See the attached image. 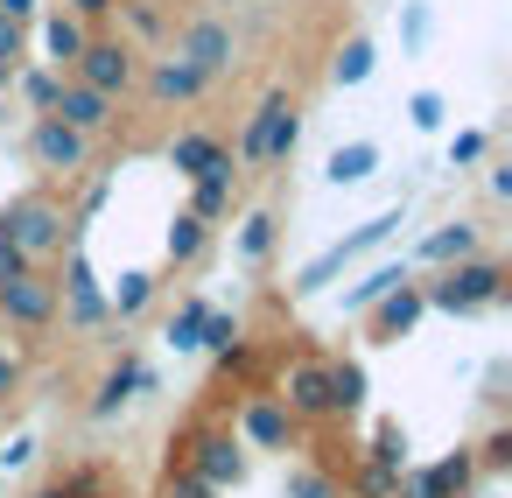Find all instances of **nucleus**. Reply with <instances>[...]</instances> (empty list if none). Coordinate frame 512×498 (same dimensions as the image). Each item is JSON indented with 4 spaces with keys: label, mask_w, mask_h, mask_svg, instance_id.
<instances>
[{
    "label": "nucleus",
    "mask_w": 512,
    "mask_h": 498,
    "mask_svg": "<svg viewBox=\"0 0 512 498\" xmlns=\"http://www.w3.org/2000/svg\"><path fill=\"white\" fill-rule=\"evenodd\" d=\"M358 407H365V365L330 358V414H358Z\"/></svg>",
    "instance_id": "obj_24"
},
{
    "label": "nucleus",
    "mask_w": 512,
    "mask_h": 498,
    "mask_svg": "<svg viewBox=\"0 0 512 498\" xmlns=\"http://www.w3.org/2000/svg\"><path fill=\"white\" fill-rule=\"evenodd\" d=\"M372 169H379V141H344V148L323 162V176H330L337 190H344V183H365Z\"/></svg>",
    "instance_id": "obj_23"
},
{
    "label": "nucleus",
    "mask_w": 512,
    "mask_h": 498,
    "mask_svg": "<svg viewBox=\"0 0 512 498\" xmlns=\"http://www.w3.org/2000/svg\"><path fill=\"white\" fill-rule=\"evenodd\" d=\"M400 281H414V267H407V260H386V267H372V274L344 295V309H372V302H379L386 288H400Z\"/></svg>",
    "instance_id": "obj_26"
},
{
    "label": "nucleus",
    "mask_w": 512,
    "mask_h": 498,
    "mask_svg": "<svg viewBox=\"0 0 512 498\" xmlns=\"http://www.w3.org/2000/svg\"><path fill=\"white\" fill-rule=\"evenodd\" d=\"M57 309H64L71 330H106L113 323V302H106V288H99V274H92L78 239L64 246V295H57Z\"/></svg>",
    "instance_id": "obj_5"
},
{
    "label": "nucleus",
    "mask_w": 512,
    "mask_h": 498,
    "mask_svg": "<svg viewBox=\"0 0 512 498\" xmlns=\"http://www.w3.org/2000/svg\"><path fill=\"white\" fill-rule=\"evenodd\" d=\"M106 302H113V323H127V316H141V309L155 302V274H120V288H113Z\"/></svg>",
    "instance_id": "obj_28"
},
{
    "label": "nucleus",
    "mask_w": 512,
    "mask_h": 498,
    "mask_svg": "<svg viewBox=\"0 0 512 498\" xmlns=\"http://www.w3.org/2000/svg\"><path fill=\"white\" fill-rule=\"evenodd\" d=\"M176 470L204 477L211 491H225V484H246V442H239L232 428H190V435L176 442Z\"/></svg>",
    "instance_id": "obj_4"
},
{
    "label": "nucleus",
    "mask_w": 512,
    "mask_h": 498,
    "mask_svg": "<svg viewBox=\"0 0 512 498\" xmlns=\"http://www.w3.org/2000/svg\"><path fill=\"white\" fill-rule=\"evenodd\" d=\"M274 400H281L295 421H323V414H330V358H295Z\"/></svg>",
    "instance_id": "obj_11"
},
{
    "label": "nucleus",
    "mask_w": 512,
    "mask_h": 498,
    "mask_svg": "<svg viewBox=\"0 0 512 498\" xmlns=\"http://www.w3.org/2000/svg\"><path fill=\"white\" fill-rule=\"evenodd\" d=\"M232 190H239V169H232V155H225L218 169H204V176L190 183V211H197L204 225H218V218L232 211Z\"/></svg>",
    "instance_id": "obj_21"
},
{
    "label": "nucleus",
    "mask_w": 512,
    "mask_h": 498,
    "mask_svg": "<svg viewBox=\"0 0 512 498\" xmlns=\"http://www.w3.org/2000/svg\"><path fill=\"white\" fill-rule=\"evenodd\" d=\"M71 78H78V85H92V92H106V99H120V92L134 85V50H127V43H113V36H92V43H85V57L71 64Z\"/></svg>",
    "instance_id": "obj_9"
},
{
    "label": "nucleus",
    "mask_w": 512,
    "mask_h": 498,
    "mask_svg": "<svg viewBox=\"0 0 512 498\" xmlns=\"http://www.w3.org/2000/svg\"><path fill=\"white\" fill-rule=\"evenodd\" d=\"M204 71L183 57V50H169V57H155V71H148V92L162 99V106H190V99H204Z\"/></svg>",
    "instance_id": "obj_16"
},
{
    "label": "nucleus",
    "mask_w": 512,
    "mask_h": 498,
    "mask_svg": "<svg viewBox=\"0 0 512 498\" xmlns=\"http://www.w3.org/2000/svg\"><path fill=\"white\" fill-rule=\"evenodd\" d=\"M148 386H155V372H148V365L127 351V358H120V365L99 379V393H92V421H113V414H120L134 393H148Z\"/></svg>",
    "instance_id": "obj_18"
},
{
    "label": "nucleus",
    "mask_w": 512,
    "mask_h": 498,
    "mask_svg": "<svg viewBox=\"0 0 512 498\" xmlns=\"http://www.w3.org/2000/svg\"><path fill=\"white\" fill-rule=\"evenodd\" d=\"M477 155H484V134H477V127H470V134H456V141H449V169H470V162H477Z\"/></svg>",
    "instance_id": "obj_36"
},
{
    "label": "nucleus",
    "mask_w": 512,
    "mask_h": 498,
    "mask_svg": "<svg viewBox=\"0 0 512 498\" xmlns=\"http://www.w3.org/2000/svg\"><path fill=\"white\" fill-rule=\"evenodd\" d=\"M15 386H22V351L0 344V393H15Z\"/></svg>",
    "instance_id": "obj_39"
},
{
    "label": "nucleus",
    "mask_w": 512,
    "mask_h": 498,
    "mask_svg": "<svg viewBox=\"0 0 512 498\" xmlns=\"http://www.w3.org/2000/svg\"><path fill=\"white\" fill-rule=\"evenodd\" d=\"M274 253V211H253L239 225V260H267Z\"/></svg>",
    "instance_id": "obj_30"
},
{
    "label": "nucleus",
    "mask_w": 512,
    "mask_h": 498,
    "mask_svg": "<svg viewBox=\"0 0 512 498\" xmlns=\"http://www.w3.org/2000/svg\"><path fill=\"white\" fill-rule=\"evenodd\" d=\"M162 498H218L204 477H190V470H169V484H162Z\"/></svg>",
    "instance_id": "obj_35"
},
{
    "label": "nucleus",
    "mask_w": 512,
    "mask_h": 498,
    "mask_svg": "<svg viewBox=\"0 0 512 498\" xmlns=\"http://www.w3.org/2000/svg\"><path fill=\"white\" fill-rule=\"evenodd\" d=\"M407 120H414L421 134H435V127H442V92H414V99H407Z\"/></svg>",
    "instance_id": "obj_34"
},
{
    "label": "nucleus",
    "mask_w": 512,
    "mask_h": 498,
    "mask_svg": "<svg viewBox=\"0 0 512 498\" xmlns=\"http://www.w3.org/2000/svg\"><path fill=\"white\" fill-rule=\"evenodd\" d=\"M421 302L442 309V316H477V309L505 302V267L498 260H456L435 281H421Z\"/></svg>",
    "instance_id": "obj_2"
},
{
    "label": "nucleus",
    "mask_w": 512,
    "mask_h": 498,
    "mask_svg": "<svg viewBox=\"0 0 512 498\" xmlns=\"http://www.w3.org/2000/svg\"><path fill=\"white\" fill-rule=\"evenodd\" d=\"M29 155H36V169H50V176H78V169L92 162V134L64 127L57 113H43L36 134H29Z\"/></svg>",
    "instance_id": "obj_8"
},
{
    "label": "nucleus",
    "mask_w": 512,
    "mask_h": 498,
    "mask_svg": "<svg viewBox=\"0 0 512 498\" xmlns=\"http://www.w3.org/2000/svg\"><path fill=\"white\" fill-rule=\"evenodd\" d=\"M15 85H22V99H29L36 113H50V106H57V92H64V71L36 64V71H15Z\"/></svg>",
    "instance_id": "obj_29"
},
{
    "label": "nucleus",
    "mask_w": 512,
    "mask_h": 498,
    "mask_svg": "<svg viewBox=\"0 0 512 498\" xmlns=\"http://www.w3.org/2000/svg\"><path fill=\"white\" fill-rule=\"evenodd\" d=\"M372 64H379V57H372V43H365V36H351V43L337 50V64H330V78H337V85L351 92V85H365V78H372Z\"/></svg>",
    "instance_id": "obj_27"
},
{
    "label": "nucleus",
    "mask_w": 512,
    "mask_h": 498,
    "mask_svg": "<svg viewBox=\"0 0 512 498\" xmlns=\"http://www.w3.org/2000/svg\"><path fill=\"white\" fill-rule=\"evenodd\" d=\"M365 316H372V337H379V344H400V337H414V323L428 316V302H421V281H400V288H386V295H379Z\"/></svg>",
    "instance_id": "obj_13"
},
{
    "label": "nucleus",
    "mask_w": 512,
    "mask_h": 498,
    "mask_svg": "<svg viewBox=\"0 0 512 498\" xmlns=\"http://www.w3.org/2000/svg\"><path fill=\"white\" fill-rule=\"evenodd\" d=\"M393 225H400V211H379V218H365L358 232H344L337 246H323V253H316V260H309V267L295 274V295H316V288H330V274H344V267H351L358 253H372V246H379V239H386Z\"/></svg>",
    "instance_id": "obj_6"
},
{
    "label": "nucleus",
    "mask_w": 512,
    "mask_h": 498,
    "mask_svg": "<svg viewBox=\"0 0 512 498\" xmlns=\"http://www.w3.org/2000/svg\"><path fill=\"white\" fill-rule=\"evenodd\" d=\"M246 449H295V414L274 400V393H253L239 407V428H232Z\"/></svg>",
    "instance_id": "obj_12"
},
{
    "label": "nucleus",
    "mask_w": 512,
    "mask_h": 498,
    "mask_svg": "<svg viewBox=\"0 0 512 498\" xmlns=\"http://www.w3.org/2000/svg\"><path fill=\"white\" fill-rule=\"evenodd\" d=\"M0 323H22V330L57 323V281H43L36 267L15 274V281H0Z\"/></svg>",
    "instance_id": "obj_10"
},
{
    "label": "nucleus",
    "mask_w": 512,
    "mask_h": 498,
    "mask_svg": "<svg viewBox=\"0 0 512 498\" xmlns=\"http://www.w3.org/2000/svg\"><path fill=\"white\" fill-rule=\"evenodd\" d=\"M29 456H36V442H29V435H15V442H8V449H0V470H22V463H29Z\"/></svg>",
    "instance_id": "obj_41"
},
{
    "label": "nucleus",
    "mask_w": 512,
    "mask_h": 498,
    "mask_svg": "<svg viewBox=\"0 0 512 498\" xmlns=\"http://www.w3.org/2000/svg\"><path fill=\"white\" fill-rule=\"evenodd\" d=\"M0 239L36 267V260H50V253L71 246V218H64V204L50 190H22V197L0 204Z\"/></svg>",
    "instance_id": "obj_1"
},
{
    "label": "nucleus",
    "mask_w": 512,
    "mask_h": 498,
    "mask_svg": "<svg viewBox=\"0 0 512 498\" xmlns=\"http://www.w3.org/2000/svg\"><path fill=\"white\" fill-rule=\"evenodd\" d=\"M176 50H183L204 78H225V71H232V29H225L218 15H197V22L183 29V43H176Z\"/></svg>",
    "instance_id": "obj_15"
},
{
    "label": "nucleus",
    "mask_w": 512,
    "mask_h": 498,
    "mask_svg": "<svg viewBox=\"0 0 512 498\" xmlns=\"http://www.w3.org/2000/svg\"><path fill=\"white\" fill-rule=\"evenodd\" d=\"M288 498H344V491H337L330 470H309L302 463V470H288Z\"/></svg>",
    "instance_id": "obj_32"
},
{
    "label": "nucleus",
    "mask_w": 512,
    "mask_h": 498,
    "mask_svg": "<svg viewBox=\"0 0 512 498\" xmlns=\"http://www.w3.org/2000/svg\"><path fill=\"white\" fill-rule=\"evenodd\" d=\"M218 162H225V141H218V134H176V141H169V169H176L183 183H197V176L218 169Z\"/></svg>",
    "instance_id": "obj_22"
},
{
    "label": "nucleus",
    "mask_w": 512,
    "mask_h": 498,
    "mask_svg": "<svg viewBox=\"0 0 512 498\" xmlns=\"http://www.w3.org/2000/svg\"><path fill=\"white\" fill-rule=\"evenodd\" d=\"M295 134H302V113L288 106V92H267V99L253 106L246 134H239V162H246V169H274V162L295 155Z\"/></svg>",
    "instance_id": "obj_3"
},
{
    "label": "nucleus",
    "mask_w": 512,
    "mask_h": 498,
    "mask_svg": "<svg viewBox=\"0 0 512 498\" xmlns=\"http://www.w3.org/2000/svg\"><path fill=\"white\" fill-rule=\"evenodd\" d=\"M484 463H491V470H505V463H512V428H498V435L484 442Z\"/></svg>",
    "instance_id": "obj_40"
},
{
    "label": "nucleus",
    "mask_w": 512,
    "mask_h": 498,
    "mask_svg": "<svg viewBox=\"0 0 512 498\" xmlns=\"http://www.w3.org/2000/svg\"><path fill=\"white\" fill-rule=\"evenodd\" d=\"M120 8V0H64V15H78V22H106Z\"/></svg>",
    "instance_id": "obj_38"
},
{
    "label": "nucleus",
    "mask_w": 512,
    "mask_h": 498,
    "mask_svg": "<svg viewBox=\"0 0 512 498\" xmlns=\"http://www.w3.org/2000/svg\"><path fill=\"white\" fill-rule=\"evenodd\" d=\"M470 484H477V456L470 449H449V456H435L421 470H400L393 477V498H470Z\"/></svg>",
    "instance_id": "obj_7"
},
{
    "label": "nucleus",
    "mask_w": 512,
    "mask_h": 498,
    "mask_svg": "<svg viewBox=\"0 0 512 498\" xmlns=\"http://www.w3.org/2000/svg\"><path fill=\"white\" fill-rule=\"evenodd\" d=\"M43 15V0H0V22H15V29H29Z\"/></svg>",
    "instance_id": "obj_37"
},
{
    "label": "nucleus",
    "mask_w": 512,
    "mask_h": 498,
    "mask_svg": "<svg viewBox=\"0 0 512 498\" xmlns=\"http://www.w3.org/2000/svg\"><path fill=\"white\" fill-rule=\"evenodd\" d=\"M15 274H29V260H22L8 239H0V281H15Z\"/></svg>",
    "instance_id": "obj_42"
},
{
    "label": "nucleus",
    "mask_w": 512,
    "mask_h": 498,
    "mask_svg": "<svg viewBox=\"0 0 512 498\" xmlns=\"http://www.w3.org/2000/svg\"><path fill=\"white\" fill-rule=\"evenodd\" d=\"M85 43H92V22H78V15H64V8L43 22V64H50V71H71V64L85 57Z\"/></svg>",
    "instance_id": "obj_19"
},
{
    "label": "nucleus",
    "mask_w": 512,
    "mask_h": 498,
    "mask_svg": "<svg viewBox=\"0 0 512 498\" xmlns=\"http://www.w3.org/2000/svg\"><path fill=\"white\" fill-rule=\"evenodd\" d=\"M204 246H211V225H204L197 211H176V225H169V260H176V267H190Z\"/></svg>",
    "instance_id": "obj_25"
},
{
    "label": "nucleus",
    "mask_w": 512,
    "mask_h": 498,
    "mask_svg": "<svg viewBox=\"0 0 512 498\" xmlns=\"http://www.w3.org/2000/svg\"><path fill=\"white\" fill-rule=\"evenodd\" d=\"M232 344H239V316H225V309H204V351H218V358H225Z\"/></svg>",
    "instance_id": "obj_33"
},
{
    "label": "nucleus",
    "mask_w": 512,
    "mask_h": 498,
    "mask_svg": "<svg viewBox=\"0 0 512 498\" xmlns=\"http://www.w3.org/2000/svg\"><path fill=\"white\" fill-rule=\"evenodd\" d=\"M421 267H456V260H477V225L470 218H449V225H435L428 239H421V253H414Z\"/></svg>",
    "instance_id": "obj_20"
},
{
    "label": "nucleus",
    "mask_w": 512,
    "mask_h": 498,
    "mask_svg": "<svg viewBox=\"0 0 512 498\" xmlns=\"http://www.w3.org/2000/svg\"><path fill=\"white\" fill-rule=\"evenodd\" d=\"M36 498H78V491H71V484H43Z\"/></svg>",
    "instance_id": "obj_44"
},
{
    "label": "nucleus",
    "mask_w": 512,
    "mask_h": 498,
    "mask_svg": "<svg viewBox=\"0 0 512 498\" xmlns=\"http://www.w3.org/2000/svg\"><path fill=\"white\" fill-rule=\"evenodd\" d=\"M204 309H211V302H197V295L183 302V316L169 323V344H176V351H204Z\"/></svg>",
    "instance_id": "obj_31"
},
{
    "label": "nucleus",
    "mask_w": 512,
    "mask_h": 498,
    "mask_svg": "<svg viewBox=\"0 0 512 498\" xmlns=\"http://www.w3.org/2000/svg\"><path fill=\"white\" fill-rule=\"evenodd\" d=\"M400 470H407V428H400V421H379L372 463H365L358 491H365V498H393V477H400Z\"/></svg>",
    "instance_id": "obj_14"
},
{
    "label": "nucleus",
    "mask_w": 512,
    "mask_h": 498,
    "mask_svg": "<svg viewBox=\"0 0 512 498\" xmlns=\"http://www.w3.org/2000/svg\"><path fill=\"white\" fill-rule=\"evenodd\" d=\"M50 113H57L64 127H78V134H106V127H113V99L92 92V85H78V78H64V92H57Z\"/></svg>",
    "instance_id": "obj_17"
},
{
    "label": "nucleus",
    "mask_w": 512,
    "mask_h": 498,
    "mask_svg": "<svg viewBox=\"0 0 512 498\" xmlns=\"http://www.w3.org/2000/svg\"><path fill=\"white\" fill-rule=\"evenodd\" d=\"M421 36H428V8H407V50H421Z\"/></svg>",
    "instance_id": "obj_43"
}]
</instances>
